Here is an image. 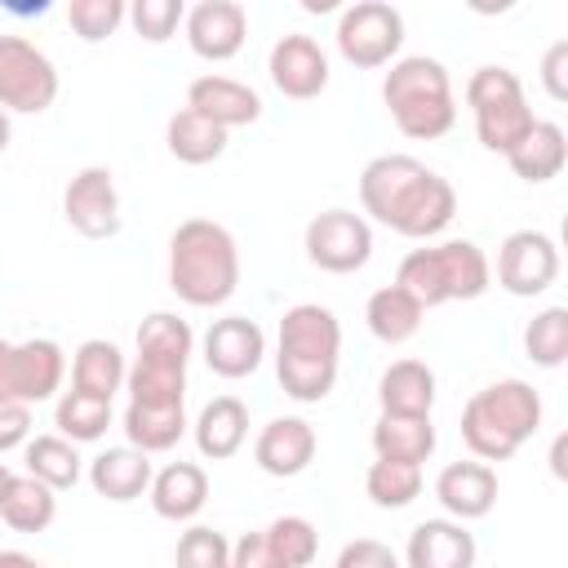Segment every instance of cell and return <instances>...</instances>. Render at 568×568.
I'll return each instance as SVG.
<instances>
[{
    "mask_svg": "<svg viewBox=\"0 0 568 568\" xmlns=\"http://www.w3.org/2000/svg\"><path fill=\"white\" fill-rule=\"evenodd\" d=\"M359 204L373 222L390 226L395 235L408 240H430L439 235L453 213H457V191L444 173L426 169L413 155L386 151L373 155L359 173Z\"/></svg>",
    "mask_w": 568,
    "mask_h": 568,
    "instance_id": "obj_1",
    "label": "cell"
},
{
    "mask_svg": "<svg viewBox=\"0 0 568 568\" xmlns=\"http://www.w3.org/2000/svg\"><path fill=\"white\" fill-rule=\"evenodd\" d=\"M342 364V324L328 306L320 302H297L280 315V337H275V377L288 399L297 404H320Z\"/></svg>",
    "mask_w": 568,
    "mask_h": 568,
    "instance_id": "obj_2",
    "label": "cell"
},
{
    "mask_svg": "<svg viewBox=\"0 0 568 568\" xmlns=\"http://www.w3.org/2000/svg\"><path fill=\"white\" fill-rule=\"evenodd\" d=\"M169 288L186 306H222L240 288V244L213 217H186L169 235Z\"/></svg>",
    "mask_w": 568,
    "mask_h": 568,
    "instance_id": "obj_3",
    "label": "cell"
},
{
    "mask_svg": "<svg viewBox=\"0 0 568 568\" xmlns=\"http://www.w3.org/2000/svg\"><path fill=\"white\" fill-rule=\"evenodd\" d=\"M541 395L524 377H501L475 390L462 408V439L475 462H506L515 457L541 426Z\"/></svg>",
    "mask_w": 568,
    "mask_h": 568,
    "instance_id": "obj_4",
    "label": "cell"
},
{
    "mask_svg": "<svg viewBox=\"0 0 568 568\" xmlns=\"http://www.w3.org/2000/svg\"><path fill=\"white\" fill-rule=\"evenodd\" d=\"M382 102L395 120V129L413 142H435L457 124V98H453V75L439 58L408 53L395 58L386 80H382Z\"/></svg>",
    "mask_w": 568,
    "mask_h": 568,
    "instance_id": "obj_5",
    "label": "cell"
},
{
    "mask_svg": "<svg viewBox=\"0 0 568 568\" xmlns=\"http://www.w3.org/2000/svg\"><path fill=\"white\" fill-rule=\"evenodd\" d=\"M395 284L422 306H444V302H475L493 284V262L475 240H444L404 253Z\"/></svg>",
    "mask_w": 568,
    "mask_h": 568,
    "instance_id": "obj_6",
    "label": "cell"
},
{
    "mask_svg": "<svg viewBox=\"0 0 568 568\" xmlns=\"http://www.w3.org/2000/svg\"><path fill=\"white\" fill-rule=\"evenodd\" d=\"M466 106L475 115L479 146L497 151V155H510L524 142V133L537 124V115L524 98V84L510 67H475L466 80Z\"/></svg>",
    "mask_w": 568,
    "mask_h": 568,
    "instance_id": "obj_7",
    "label": "cell"
},
{
    "mask_svg": "<svg viewBox=\"0 0 568 568\" xmlns=\"http://www.w3.org/2000/svg\"><path fill=\"white\" fill-rule=\"evenodd\" d=\"M58 102V67L27 36H0V111L40 115Z\"/></svg>",
    "mask_w": 568,
    "mask_h": 568,
    "instance_id": "obj_8",
    "label": "cell"
},
{
    "mask_svg": "<svg viewBox=\"0 0 568 568\" xmlns=\"http://www.w3.org/2000/svg\"><path fill=\"white\" fill-rule=\"evenodd\" d=\"M333 40H337V53L359 71L390 67L404 44V13L386 0H355L342 9Z\"/></svg>",
    "mask_w": 568,
    "mask_h": 568,
    "instance_id": "obj_9",
    "label": "cell"
},
{
    "mask_svg": "<svg viewBox=\"0 0 568 568\" xmlns=\"http://www.w3.org/2000/svg\"><path fill=\"white\" fill-rule=\"evenodd\" d=\"M67 377V355L53 337H27L4 342L0 337V399L36 408L40 399H53Z\"/></svg>",
    "mask_w": 568,
    "mask_h": 568,
    "instance_id": "obj_10",
    "label": "cell"
},
{
    "mask_svg": "<svg viewBox=\"0 0 568 568\" xmlns=\"http://www.w3.org/2000/svg\"><path fill=\"white\" fill-rule=\"evenodd\" d=\"M306 257L311 266L328 275H351L364 271L373 257V226L364 213L351 209H324L306 222Z\"/></svg>",
    "mask_w": 568,
    "mask_h": 568,
    "instance_id": "obj_11",
    "label": "cell"
},
{
    "mask_svg": "<svg viewBox=\"0 0 568 568\" xmlns=\"http://www.w3.org/2000/svg\"><path fill=\"white\" fill-rule=\"evenodd\" d=\"M62 217L84 240H111L120 231V222H124L115 173L106 164H84L62 191Z\"/></svg>",
    "mask_w": 568,
    "mask_h": 568,
    "instance_id": "obj_12",
    "label": "cell"
},
{
    "mask_svg": "<svg viewBox=\"0 0 568 568\" xmlns=\"http://www.w3.org/2000/svg\"><path fill=\"white\" fill-rule=\"evenodd\" d=\"M559 280V244L546 231H510L497 248V284L510 297H537Z\"/></svg>",
    "mask_w": 568,
    "mask_h": 568,
    "instance_id": "obj_13",
    "label": "cell"
},
{
    "mask_svg": "<svg viewBox=\"0 0 568 568\" xmlns=\"http://www.w3.org/2000/svg\"><path fill=\"white\" fill-rule=\"evenodd\" d=\"M266 75H271V84H275L284 98L311 102V98H320V93L328 89V53L320 49L315 36L288 31V36H280V40L271 44V53H266Z\"/></svg>",
    "mask_w": 568,
    "mask_h": 568,
    "instance_id": "obj_14",
    "label": "cell"
},
{
    "mask_svg": "<svg viewBox=\"0 0 568 568\" xmlns=\"http://www.w3.org/2000/svg\"><path fill=\"white\" fill-rule=\"evenodd\" d=\"M182 31H186V44H191L195 58L226 62L248 40V9L240 0H200V4L186 9Z\"/></svg>",
    "mask_w": 568,
    "mask_h": 568,
    "instance_id": "obj_15",
    "label": "cell"
},
{
    "mask_svg": "<svg viewBox=\"0 0 568 568\" xmlns=\"http://www.w3.org/2000/svg\"><path fill=\"white\" fill-rule=\"evenodd\" d=\"M262 355H266V333L248 315H222L204 333V364H209V373H217L226 382L257 373Z\"/></svg>",
    "mask_w": 568,
    "mask_h": 568,
    "instance_id": "obj_16",
    "label": "cell"
},
{
    "mask_svg": "<svg viewBox=\"0 0 568 568\" xmlns=\"http://www.w3.org/2000/svg\"><path fill=\"white\" fill-rule=\"evenodd\" d=\"M186 106H191L195 115L213 120V124L226 129V133L262 120V98H257V89L244 84V80H235V75H217V71L195 75V80L186 84Z\"/></svg>",
    "mask_w": 568,
    "mask_h": 568,
    "instance_id": "obj_17",
    "label": "cell"
},
{
    "mask_svg": "<svg viewBox=\"0 0 568 568\" xmlns=\"http://www.w3.org/2000/svg\"><path fill=\"white\" fill-rule=\"evenodd\" d=\"M315 448L320 435L306 417H271L253 439V462L275 479H293L315 462Z\"/></svg>",
    "mask_w": 568,
    "mask_h": 568,
    "instance_id": "obj_18",
    "label": "cell"
},
{
    "mask_svg": "<svg viewBox=\"0 0 568 568\" xmlns=\"http://www.w3.org/2000/svg\"><path fill=\"white\" fill-rule=\"evenodd\" d=\"M435 501L448 510V519L470 524L484 519L497 506V470L488 462H448L435 479Z\"/></svg>",
    "mask_w": 568,
    "mask_h": 568,
    "instance_id": "obj_19",
    "label": "cell"
},
{
    "mask_svg": "<svg viewBox=\"0 0 568 568\" xmlns=\"http://www.w3.org/2000/svg\"><path fill=\"white\" fill-rule=\"evenodd\" d=\"M475 532L457 519H422L413 532H408V546H404V564L408 568H475Z\"/></svg>",
    "mask_w": 568,
    "mask_h": 568,
    "instance_id": "obj_20",
    "label": "cell"
},
{
    "mask_svg": "<svg viewBox=\"0 0 568 568\" xmlns=\"http://www.w3.org/2000/svg\"><path fill=\"white\" fill-rule=\"evenodd\" d=\"M146 497H151V510H155L160 519L186 524V519H195V515L204 510V501H209V470H204L200 462H169V466H160V470L151 475Z\"/></svg>",
    "mask_w": 568,
    "mask_h": 568,
    "instance_id": "obj_21",
    "label": "cell"
},
{
    "mask_svg": "<svg viewBox=\"0 0 568 568\" xmlns=\"http://www.w3.org/2000/svg\"><path fill=\"white\" fill-rule=\"evenodd\" d=\"M89 488L98 493V497H106V501H138L146 488H151V475H155V466H151V457L146 453H138L133 444H120V448H102L93 462H89Z\"/></svg>",
    "mask_w": 568,
    "mask_h": 568,
    "instance_id": "obj_22",
    "label": "cell"
},
{
    "mask_svg": "<svg viewBox=\"0 0 568 568\" xmlns=\"http://www.w3.org/2000/svg\"><path fill=\"white\" fill-rule=\"evenodd\" d=\"M191 435H195V448H200L204 462H226V457H235V453L244 448V439H248V408H244V399H235V395L209 399V404L200 408Z\"/></svg>",
    "mask_w": 568,
    "mask_h": 568,
    "instance_id": "obj_23",
    "label": "cell"
},
{
    "mask_svg": "<svg viewBox=\"0 0 568 568\" xmlns=\"http://www.w3.org/2000/svg\"><path fill=\"white\" fill-rule=\"evenodd\" d=\"M506 164H510V173L524 178L528 186H541V182H550V178L564 173V164H568V133H564L555 120H537V124L524 133V142L506 155Z\"/></svg>",
    "mask_w": 568,
    "mask_h": 568,
    "instance_id": "obj_24",
    "label": "cell"
},
{
    "mask_svg": "<svg viewBox=\"0 0 568 568\" xmlns=\"http://www.w3.org/2000/svg\"><path fill=\"white\" fill-rule=\"evenodd\" d=\"M377 404H382V413H395V417H430V408H435V373H430V364L395 359L377 382Z\"/></svg>",
    "mask_w": 568,
    "mask_h": 568,
    "instance_id": "obj_25",
    "label": "cell"
},
{
    "mask_svg": "<svg viewBox=\"0 0 568 568\" xmlns=\"http://www.w3.org/2000/svg\"><path fill=\"white\" fill-rule=\"evenodd\" d=\"M129 377V364L120 355L115 342L106 337H89L75 346L71 355V390H84V395H98V399H111Z\"/></svg>",
    "mask_w": 568,
    "mask_h": 568,
    "instance_id": "obj_26",
    "label": "cell"
},
{
    "mask_svg": "<svg viewBox=\"0 0 568 568\" xmlns=\"http://www.w3.org/2000/svg\"><path fill=\"white\" fill-rule=\"evenodd\" d=\"M422 315H426V311H422L399 284H386V288L368 293V302H364V324H368V333H373L382 346H404L408 337H417Z\"/></svg>",
    "mask_w": 568,
    "mask_h": 568,
    "instance_id": "obj_27",
    "label": "cell"
},
{
    "mask_svg": "<svg viewBox=\"0 0 568 568\" xmlns=\"http://www.w3.org/2000/svg\"><path fill=\"white\" fill-rule=\"evenodd\" d=\"M22 462H27V475L40 479V484L53 488V493L75 488L80 475H84L80 444L62 439V435H31V439L22 444Z\"/></svg>",
    "mask_w": 568,
    "mask_h": 568,
    "instance_id": "obj_28",
    "label": "cell"
},
{
    "mask_svg": "<svg viewBox=\"0 0 568 568\" xmlns=\"http://www.w3.org/2000/svg\"><path fill=\"white\" fill-rule=\"evenodd\" d=\"M164 142H169V155L182 164H213L226 151V129L195 115L191 106H178L164 124Z\"/></svg>",
    "mask_w": 568,
    "mask_h": 568,
    "instance_id": "obj_29",
    "label": "cell"
},
{
    "mask_svg": "<svg viewBox=\"0 0 568 568\" xmlns=\"http://www.w3.org/2000/svg\"><path fill=\"white\" fill-rule=\"evenodd\" d=\"M195 351V333L182 315L173 311H151L142 324H138V359L146 364H169V368H186Z\"/></svg>",
    "mask_w": 568,
    "mask_h": 568,
    "instance_id": "obj_30",
    "label": "cell"
},
{
    "mask_svg": "<svg viewBox=\"0 0 568 568\" xmlns=\"http://www.w3.org/2000/svg\"><path fill=\"white\" fill-rule=\"evenodd\" d=\"M58 519V493L44 488L40 479H31L27 470L9 479L4 501H0V524L13 532H44Z\"/></svg>",
    "mask_w": 568,
    "mask_h": 568,
    "instance_id": "obj_31",
    "label": "cell"
},
{
    "mask_svg": "<svg viewBox=\"0 0 568 568\" xmlns=\"http://www.w3.org/2000/svg\"><path fill=\"white\" fill-rule=\"evenodd\" d=\"M373 453L386 457V462H413V466H422L435 453V426H430V417H395V413H382L373 422Z\"/></svg>",
    "mask_w": 568,
    "mask_h": 568,
    "instance_id": "obj_32",
    "label": "cell"
},
{
    "mask_svg": "<svg viewBox=\"0 0 568 568\" xmlns=\"http://www.w3.org/2000/svg\"><path fill=\"white\" fill-rule=\"evenodd\" d=\"M124 390H129V404H146V408H186V368L133 359V364H129V377H124Z\"/></svg>",
    "mask_w": 568,
    "mask_h": 568,
    "instance_id": "obj_33",
    "label": "cell"
},
{
    "mask_svg": "<svg viewBox=\"0 0 568 568\" xmlns=\"http://www.w3.org/2000/svg\"><path fill=\"white\" fill-rule=\"evenodd\" d=\"M124 435L138 453H169L182 435H186V408H146V404H129L124 408Z\"/></svg>",
    "mask_w": 568,
    "mask_h": 568,
    "instance_id": "obj_34",
    "label": "cell"
},
{
    "mask_svg": "<svg viewBox=\"0 0 568 568\" xmlns=\"http://www.w3.org/2000/svg\"><path fill=\"white\" fill-rule=\"evenodd\" d=\"M53 426L71 444H93L111 426V399H98V395H84V390H62L58 404H53Z\"/></svg>",
    "mask_w": 568,
    "mask_h": 568,
    "instance_id": "obj_35",
    "label": "cell"
},
{
    "mask_svg": "<svg viewBox=\"0 0 568 568\" xmlns=\"http://www.w3.org/2000/svg\"><path fill=\"white\" fill-rule=\"evenodd\" d=\"M364 493H368L373 506H382V510H404V506H413V501L422 497V466L377 457V462L368 466V475H364Z\"/></svg>",
    "mask_w": 568,
    "mask_h": 568,
    "instance_id": "obj_36",
    "label": "cell"
},
{
    "mask_svg": "<svg viewBox=\"0 0 568 568\" xmlns=\"http://www.w3.org/2000/svg\"><path fill=\"white\" fill-rule=\"evenodd\" d=\"M271 555L280 559V568H311L320 555V532L306 515H280L262 528Z\"/></svg>",
    "mask_w": 568,
    "mask_h": 568,
    "instance_id": "obj_37",
    "label": "cell"
},
{
    "mask_svg": "<svg viewBox=\"0 0 568 568\" xmlns=\"http://www.w3.org/2000/svg\"><path fill=\"white\" fill-rule=\"evenodd\" d=\"M524 351L537 368H559L568 359V306H546L524 328Z\"/></svg>",
    "mask_w": 568,
    "mask_h": 568,
    "instance_id": "obj_38",
    "label": "cell"
},
{
    "mask_svg": "<svg viewBox=\"0 0 568 568\" xmlns=\"http://www.w3.org/2000/svg\"><path fill=\"white\" fill-rule=\"evenodd\" d=\"M173 568H231V541L209 524H191L173 546Z\"/></svg>",
    "mask_w": 568,
    "mask_h": 568,
    "instance_id": "obj_39",
    "label": "cell"
},
{
    "mask_svg": "<svg viewBox=\"0 0 568 568\" xmlns=\"http://www.w3.org/2000/svg\"><path fill=\"white\" fill-rule=\"evenodd\" d=\"M67 22L80 40L98 44L106 36L120 31V22H129V4L124 0H71L67 4Z\"/></svg>",
    "mask_w": 568,
    "mask_h": 568,
    "instance_id": "obj_40",
    "label": "cell"
},
{
    "mask_svg": "<svg viewBox=\"0 0 568 568\" xmlns=\"http://www.w3.org/2000/svg\"><path fill=\"white\" fill-rule=\"evenodd\" d=\"M182 18H186V4H182V0H133V4H129L133 31H138L142 40H151V44L173 40V31L182 27Z\"/></svg>",
    "mask_w": 568,
    "mask_h": 568,
    "instance_id": "obj_41",
    "label": "cell"
},
{
    "mask_svg": "<svg viewBox=\"0 0 568 568\" xmlns=\"http://www.w3.org/2000/svg\"><path fill=\"white\" fill-rule=\"evenodd\" d=\"M333 568H399V555L377 537H355V541H346L337 550Z\"/></svg>",
    "mask_w": 568,
    "mask_h": 568,
    "instance_id": "obj_42",
    "label": "cell"
},
{
    "mask_svg": "<svg viewBox=\"0 0 568 568\" xmlns=\"http://www.w3.org/2000/svg\"><path fill=\"white\" fill-rule=\"evenodd\" d=\"M541 84L555 102H568V40H555L541 58Z\"/></svg>",
    "mask_w": 568,
    "mask_h": 568,
    "instance_id": "obj_43",
    "label": "cell"
},
{
    "mask_svg": "<svg viewBox=\"0 0 568 568\" xmlns=\"http://www.w3.org/2000/svg\"><path fill=\"white\" fill-rule=\"evenodd\" d=\"M31 439V408L27 404H9L0 399V453L22 448Z\"/></svg>",
    "mask_w": 568,
    "mask_h": 568,
    "instance_id": "obj_44",
    "label": "cell"
},
{
    "mask_svg": "<svg viewBox=\"0 0 568 568\" xmlns=\"http://www.w3.org/2000/svg\"><path fill=\"white\" fill-rule=\"evenodd\" d=\"M231 568H280V559L271 555L262 532H244L240 541H231Z\"/></svg>",
    "mask_w": 568,
    "mask_h": 568,
    "instance_id": "obj_45",
    "label": "cell"
},
{
    "mask_svg": "<svg viewBox=\"0 0 568 568\" xmlns=\"http://www.w3.org/2000/svg\"><path fill=\"white\" fill-rule=\"evenodd\" d=\"M0 568H44V564L27 550H0Z\"/></svg>",
    "mask_w": 568,
    "mask_h": 568,
    "instance_id": "obj_46",
    "label": "cell"
},
{
    "mask_svg": "<svg viewBox=\"0 0 568 568\" xmlns=\"http://www.w3.org/2000/svg\"><path fill=\"white\" fill-rule=\"evenodd\" d=\"M564 448H568V439L559 435V439H555V448H550V470H555L559 479H564Z\"/></svg>",
    "mask_w": 568,
    "mask_h": 568,
    "instance_id": "obj_47",
    "label": "cell"
},
{
    "mask_svg": "<svg viewBox=\"0 0 568 568\" xmlns=\"http://www.w3.org/2000/svg\"><path fill=\"white\" fill-rule=\"evenodd\" d=\"M9 138H13V120H9V111H0V155L9 151Z\"/></svg>",
    "mask_w": 568,
    "mask_h": 568,
    "instance_id": "obj_48",
    "label": "cell"
},
{
    "mask_svg": "<svg viewBox=\"0 0 568 568\" xmlns=\"http://www.w3.org/2000/svg\"><path fill=\"white\" fill-rule=\"evenodd\" d=\"M9 479H13V470L0 462V501H4V488H9Z\"/></svg>",
    "mask_w": 568,
    "mask_h": 568,
    "instance_id": "obj_49",
    "label": "cell"
}]
</instances>
